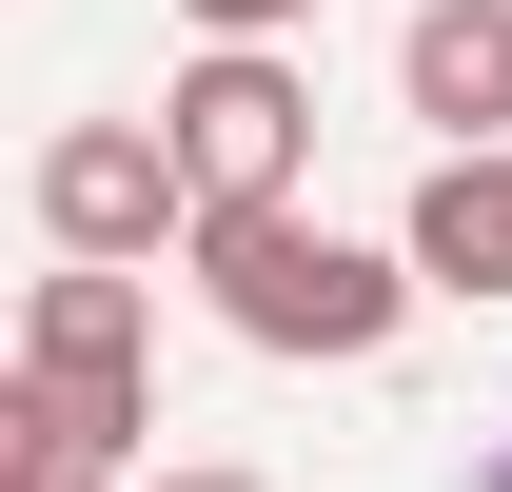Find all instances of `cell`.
Wrapping results in <instances>:
<instances>
[{
	"label": "cell",
	"mask_w": 512,
	"mask_h": 492,
	"mask_svg": "<svg viewBox=\"0 0 512 492\" xmlns=\"http://www.w3.org/2000/svg\"><path fill=\"white\" fill-rule=\"evenodd\" d=\"M197 296L237 315L256 355H316V374H355V355H394V335H414V296H434V276L276 197V217H197Z\"/></svg>",
	"instance_id": "6da1fadb"
},
{
	"label": "cell",
	"mask_w": 512,
	"mask_h": 492,
	"mask_svg": "<svg viewBox=\"0 0 512 492\" xmlns=\"http://www.w3.org/2000/svg\"><path fill=\"white\" fill-rule=\"evenodd\" d=\"M158 138H178L197 217H276V197L316 178V79L276 60V40H197V60L158 79Z\"/></svg>",
	"instance_id": "7a4b0ae2"
},
{
	"label": "cell",
	"mask_w": 512,
	"mask_h": 492,
	"mask_svg": "<svg viewBox=\"0 0 512 492\" xmlns=\"http://www.w3.org/2000/svg\"><path fill=\"white\" fill-rule=\"evenodd\" d=\"M40 237H60V256H158V237H197L178 138H158V119H60V138H40Z\"/></svg>",
	"instance_id": "3957f363"
},
{
	"label": "cell",
	"mask_w": 512,
	"mask_h": 492,
	"mask_svg": "<svg viewBox=\"0 0 512 492\" xmlns=\"http://www.w3.org/2000/svg\"><path fill=\"white\" fill-rule=\"evenodd\" d=\"M394 256L434 276V296H512V138H434V178L394 217Z\"/></svg>",
	"instance_id": "277c9868"
},
{
	"label": "cell",
	"mask_w": 512,
	"mask_h": 492,
	"mask_svg": "<svg viewBox=\"0 0 512 492\" xmlns=\"http://www.w3.org/2000/svg\"><path fill=\"white\" fill-rule=\"evenodd\" d=\"M394 99L434 138H512V0H414L394 20Z\"/></svg>",
	"instance_id": "5b68a950"
},
{
	"label": "cell",
	"mask_w": 512,
	"mask_h": 492,
	"mask_svg": "<svg viewBox=\"0 0 512 492\" xmlns=\"http://www.w3.org/2000/svg\"><path fill=\"white\" fill-rule=\"evenodd\" d=\"M20 374H158V315H138V256H60L20 296Z\"/></svg>",
	"instance_id": "8992f818"
},
{
	"label": "cell",
	"mask_w": 512,
	"mask_h": 492,
	"mask_svg": "<svg viewBox=\"0 0 512 492\" xmlns=\"http://www.w3.org/2000/svg\"><path fill=\"white\" fill-rule=\"evenodd\" d=\"M197 40H296V20H316V0H178Z\"/></svg>",
	"instance_id": "52a82bcc"
},
{
	"label": "cell",
	"mask_w": 512,
	"mask_h": 492,
	"mask_svg": "<svg viewBox=\"0 0 512 492\" xmlns=\"http://www.w3.org/2000/svg\"><path fill=\"white\" fill-rule=\"evenodd\" d=\"M158 492H276V473H158Z\"/></svg>",
	"instance_id": "ba28073f"
},
{
	"label": "cell",
	"mask_w": 512,
	"mask_h": 492,
	"mask_svg": "<svg viewBox=\"0 0 512 492\" xmlns=\"http://www.w3.org/2000/svg\"><path fill=\"white\" fill-rule=\"evenodd\" d=\"M20 492H138V473H20Z\"/></svg>",
	"instance_id": "9c48e42d"
},
{
	"label": "cell",
	"mask_w": 512,
	"mask_h": 492,
	"mask_svg": "<svg viewBox=\"0 0 512 492\" xmlns=\"http://www.w3.org/2000/svg\"><path fill=\"white\" fill-rule=\"evenodd\" d=\"M473 492H512V453H473Z\"/></svg>",
	"instance_id": "30bf717a"
}]
</instances>
